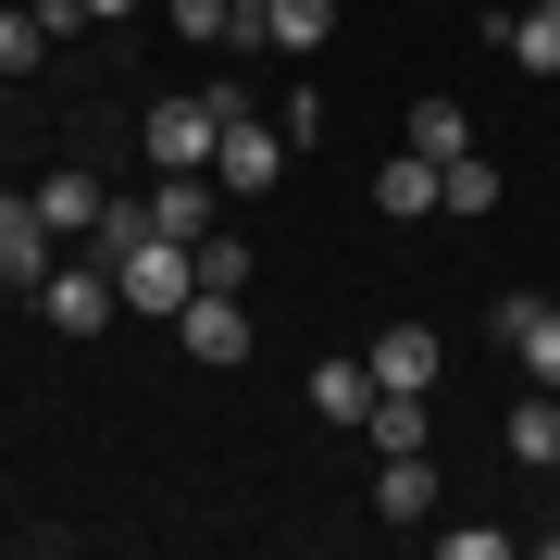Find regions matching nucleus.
<instances>
[{
	"label": "nucleus",
	"mask_w": 560,
	"mask_h": 560,
	"mask_svg": "<svg viewBox=\"0 0 560 560\" xmlns=\"http://www.w3.org/2000/svg\"><path fill=\"white\" fill-rule=\"evenodd\" d=\"M361 361H374V386H436L448 374V337H436V324H374Z\"/></svg>",
	"instance_id": "obj_7"
},
{
	"label": "nucleus",
	"mask_w": 560,
	"mask_h": 560,
	"mask_svg": "<svg viewBox=\"0 0 560 560\" xmlns=\"http://www.w3.org/2000/svg\"><path fill=\"white\" fill-rule=\"evenodd\" d=\"M312 411L324 423H361V411H374V361H312Z\"/></svg>",
	"instance_id": "obj_18"
},
{
	"label": "nucleus",
	"mask_w": 560,
	"mask_h": 560,
	"mask_svg": "<svg viewBox=\"0 0 560 560\" xmlns=\"http://www.w3.org/2000/svg\"><path fill=\"white\" fill-rule=\"evenodd\" d=\"M436 212H448V224H486V212H499V162L460 150V162H448V187H436Z\"/></svg>",
	"instance_id": "obj_17"
},
{
	"label": "nucleus",
	"mask_w": 560,
	"mask_h": 560,
	"mask_svg": "<svg viewBox=\"0 0 560 560\" xmlns=\"http://www.w3.org/2000/svg\"><path fill=\"white\" fill-rule=\"evenodd\" d=\"M150 162L162 175H212V138H224V113H212V88H187V101H150Z\"/></svg>",
	"instance_id": "obj_3"
},
{
	"label": "nucleus",
	"mask_w": 560,
	"mask_h": 560,
	"mask_svg": "<svg viewBox=\"0 0 560 560\" xmlns=\"http://www.w3.org/2000/svg\"><path fill=\"white\" fill-rule=\"evenodd\" d=\"M287 162H300V150H287V125L275 113H224V138H212V187H224V200H275V187H287Z\"/></svg>",
	"instance_id": "obj_1"
},
{
	"label": "nucleus",
	"mask_w": 560,
	"mask_h": 560,
	"mask_svg": "<svg viewBox=\"0 0 560 560\" xmlns=\"http://www.w3.org/2000/svg\"><path fill=\"white\" fill-rule=\"evenodd\" d=\"M162 38H200V50H224V38H249V25H237V0H162Z\"/></svg>",
	"instance_id": "obj_20"
},
{
	"label": "nucleus",
	"mask_w": 560,
	"mask_h": 560,
	"mask_svg": "<svg viewBox=\"0 0 560 560\" xmlns=\"http://www.w3.org/2000/svg\"><path fill=\"white\" fill-rule=\"evenodd\" d=\"M200 287H237V300H249V237H237V224L200 237Z\"/></svg>",
	"instance_id": "obj_21"
},
{
	"label": "nucleus",
	"mask_w": 560,
	"mask_h": 560,
	"mask_svg": "<svg viewBox=\"0 0 560 560\" xmlns=\"http://www.w3.org/2000/svg\"><path fill=\"white\" fill-rule=\"evenodd\" d=\"M275 125H287V150H312V138H324V88H287Z\"/></svg>",
	"instance_id": "obj_22"
},
{
	"label": "nucleus",
	"mask_w": 560,
	"mask_h": 560,
	"mask_svg": "<svg viewBox=\"0 0 560 560\" xmlns=\"http://www.w3.org/2000/svg\"><path fill=\"white\" fill-rule=\"evenodd\" d=\"M212 200H224L212 175H162V200H150V224H162V237H187V249H200V237H212Z\"/></svg>",
	"instance_id": "obj_14"
},
{
	"label": "nucleus",
	"mask_w": 560,
	"mask_h": 560,
	"mask_svg": "<svg viewBox=\"0 0 560 560\" xmlns=\"http://www.w3.org/2000/svg\"><path fill=\"white\" fill-rule=\"evenodd\" d=\"M249 13H261V0H237V25H249Z\"/></svg>",
	"instance_id": "obj_25"
},
{
	"label": "nucleus",
	"mask_w": 560,
	"mask_h": 560,
	"mask_svg": "<svg viewBox=\"0 0 560 560\" xmlns=\"http://www.w3.org/2000/svg\"><path fill=\"white\" fill-rule=\"evenodd\" d=\"M536 560H560V523H536Z\"/></svg>",
	"instance_id": "obj_24"
},
{
	"label": "nucleus",
	"mask_w": 560,
	"mask_h": 560,
	"mask_svg": "<svg viewBox=\"0 0 560 560\" xmlns=\"http://www.w3.org/2000/svg\"><path fill=\"white\" fill-rule=\"evenodd\" d=\"M399 150H423V162H436V175H448V162L474 150V113H460V101H411V125H399Z\"/></svg>",
	"instance_id": "obj_13"
},
{
	"label": "nucleus",
	"mask_w": 560,
	"mask_h": 560,
	"mask_svg": "<svg viewBox=\"0 0 560 560\" xmlns=\"http://www.w3.org/2000/svg\"><path fill=\"white\" fill-rule=\"evenodd\" d=\"M249 38H261V50H287V62H312L324 38H337V0H261Z\"/></svg>",
	"instance_id": "obj_8"
},
{
	"label": "nucleus",
	"mask_w": 560,
	"mask_h": 560,
	"mask_svg": "<svg viewBox=\"0 0 560 560\" xmlns=\"http://www.w3.org/2000/svg\"><path fill=\"white\" fill-rule=\"evenodd\" d=\"M0 275H13L25 300H38V275H50V224H38V200H13V187H0Z\"/></svg>",
	"instance_id": "obj_10"
},
{
	"label": "nucleus",
	"mask_w": 560,
	"mask_h": 560,
	"mask_svg": "<svg viewBox=\"0 0 560 560\" xmlns=\"http://www.w3.org/2000/svg\"><path fill=\"white\" fill-rule=\"evenodd\" d=\"M436 187H448V175H436L423 150H386V162H374V212H386V224H423V212H436Z\"/></svg>",
	"instance_id": "obj_9"
},
{
	"label": "nucleus",
	"mask_w": 560,
	"mask_h": 560,
	"mask_svg": "<svg viewBox=\"0 0 560 560\" xmlns=\"http://www.w3.org/2000/svg\"><path fill=\"white\" fill-rule=\"evenodd\" d=\"M25 200H38V224H50V237H101V212H113V187L88 175V162H50V175L25 187Z\"/></svg>",
	"instance_id": "obj_5"
},
{
	"label": "nucleus",
	"mask_w": 560,
	"mask_h": 560,
	"mask_svg": "<svg viewBox=\"0 0 560 560\" xmlns=\"http://www.w3.org/2000/svg\"><path fill=\"white\" fill-rule=\"evenodd\" d=\"M38 312L62 324V337H101V324H125V287H113V261L88 249V261H50L38 275Z\"/></svg>",
	"instance_id": "obj_2"
},
{
	"label": "nucleus",
	"mask_w": 560,
	"mask_h": 560,
	"mask_svg": "<svg viewBox=\"0 0 560 560\" xmlns=\"http://www.w3.org/2000/svg\"><path fill=\"white\" fill-rule=\"evenodd\" d=\"M436 511V460L423 448H386V474H374V523H423Z\"/></svg>",
	"instance_id": "obj_11"
},
{
	"label": "nucleus",
	"mask_w": 560,
	"mask_h": 560,
	"mask_svg": "<svg viewBox=\"0 0 560 560\" xmlns=\"http://www.w3.org/2000/svg\"><path fill=\"white\" fill-rule=\"evenodd\" d=\"M125 13H150V0H88V25H125Z\"/></svg>",
	"instance_id": "obj_23"
},
{
	"label": "nucleus",
	"mask_w": 560,
	"mask_h": 560,
	"mask_svg": "<svg viewBox=\"0 0 560 560\" xmlns=\"http://www.w3.org/2000/svg\"><path fill=\"white\" fill-rule=\"evenodd\" d=\"M499 50L523 62V75H560V0H536V13H499Z\"/></svg>",
	"instance_id": "obj_15"
},
{
	"label": "nucleus",
	"mask_w": 560,
	"mask_h": 560,
	"mask_svg": "<svg viewBox=\"0 0 560 560\" xmlns=\"http://www.w3.org/2000/svg\"><path fill=\"white\" fill-rule=\"evenodd\" d=\"M361 436H374V448H436V411H423V386H374Z\"/></svg>",
	"instance_id": "obj_12"
},
{
	"label": "nucleus",
	"mask_w": 560,
	"mask_h": 560,
	"mask_svg": "<svg viewBox=\"0 0 560 560\" xmlns=\"http://www.w3.org/2000/svg\"><path fill=\"white\" fill-rule=\"evenodd\" d=\"M511 460L523 474H560V386H536V399L511 411Z\"/></svg>",
	"instance_id": "obj_16"
},
{
	"label": "nucleus",
	"mask_w": 560,
	"mask_h": 560,
	"mask_svg": "<svg viewBox=\"0 0 560 560\" xmlns=\"http://www.w3.org/2000/svg\"><path fill=\"white\" fill-rule=\"evenodd\" d=\"M50 62V25H38V0H0V75H38Z\"/></svg>",
	"instance_id": "obj_19"
},
{
	"label": "nucleus",
	"mask_w": 560,
	"mask_h": 560,
	"mask_svg": "<svg viewBox=\"0 0 560 560\" xmlns=\"http://www.w3.org/2000/svg\"><path fill=\"white\" fill-rule=\"evenodd\" d=\"M486 324H499V337L523 349V374H536V386H560V300H536V287H511V300L486 312Z\"/></svg>",
	"instance_id": "obj_6"
},
{
	"label": "nucleus",
	"mask_w": 560,
	"mask_h": 560,
	"mask_svg": "<svg viewBox=\"0 0 560 560\" xmlns=\"http://www.w3.org/2000/svg\"><path fill=\"white\" fill-rule=\"evenodd\" d=\"M175 337H187V361H212V374H224V361H249V349H261V324H249L237 287H200V300L175 312Z\"/></svg>",
	"instance_id": "obj_4"
}]
</instances>
